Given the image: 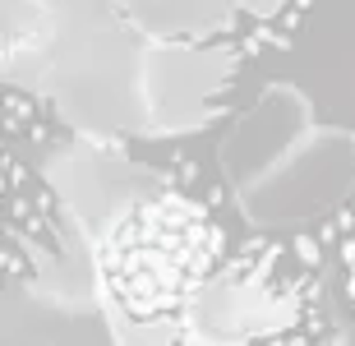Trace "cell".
<instances>
[{"instance_id": "7a4b0ae2", "label": "cell", "mask_w": 355, "mask_h": 346, "mask_svg": "<svg viewBox=\"0 0 355 346\" xmlns=\"http://www.w3.org/2000/svg\"><path fill=\"white\" fill-rule=\"evenodd\" d=\"M295 259H300L304 268H318V240L314 236H300V240H295Z\"/></svg>"}, {"instance_id": "6da1fadb", "label": "cell", "mask_w": 355, "mask_h": 346, "mask_svg": "<svg viewBox=\"0 0 355 346\" xmlns=\"http://www.w3.org/2000/svg\"><path fill=\"white\" fill-rule=\"evenodd\" d=\"M222 254L226 231L203 203L184 194H157L102 240V277L130 319H175L198 305Z\"/></svg>"}]
</instances>
